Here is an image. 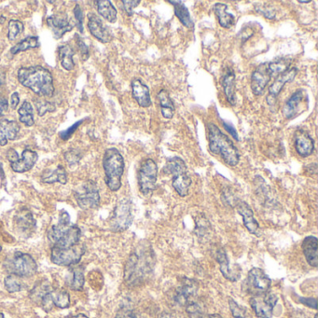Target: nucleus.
I'll use <instances>...</instances> for the list:
<instances>
[{
    "mask_svg": "<svg viewBox=\"0 0 318 318\" xmlns=\"http://www.w3.org/2000/svg\"><path fill=\"white\" fill-rule=\"evenodd\" d=\"M88 20L89 30L96 40L101 41L102 43H109L112 41L113 37L109 28L104 25V23L96 14L93 13L89 14Z\"/></svg>",
    "mask_w": 318,
    "mask_h": 318,
    "instance_id": "nucleus-18",
    "label": "nucleus"
},
{
    "mask_svg": "<svg viewBox=\"0 0 318 318\" xmlns=\"http://www.w3.org/2000/svg\"><path fill=\"white\" fill-rule=\"evenodd\" d=\"M19 113V119L22 123H24L26 126H33L35 123L34 113H33V108L32 105L28 101H25L23 105L21 106L20 109L18 110Z\"/></svg>",
    "mask_w": 318,
    "mask_h": 318,
    "instance_id": "nucleus-39",
    "label": "nucleus"
},
{
    "mask_svg": "<svg viewBox=\"0 0 318 318\" xmlns=\"http://www.w3.org/2000/svg\"><path fill=\"white\" fill-rule=\"evenodd\" d=\"M198 288L199 286L196 281L190 278H183L179 285L176 287L175 293V300L176 303L186 307L191 301L195 300L197 298Z\"/></svg>",
    "mask_w": 318,
    "mask_h": 318,
    "instance_id": "nucleus-13",
    "label": "nucleus"
},
{
    "mask_svg": "<svg viewBox=\"0 0 318 318\" xmlns=\"http://www.w3.org/2000/svg\"><path fill=\"white\" fill-rule=\"evenodd\" d=\"M160 318H176L173 315V314H171V313H168V312H163L161 315H160Z\"/></svg>",
    "mask_w": 318,
    "mask_h": 318,
    "instance_id": "nucleus-58",
    "label": "nucleus"
},
{
    "mask_svg": "<svg viewBox=\"0 0 318 318\" xmlns=\"http://www.w3.org/2000/svg\"><path fill=\"white\" fill-rule=\"evenodd\" d=\"M52 289L51 285L46 283V282H43V283H40V284H37L35 286L34 288L31 291L30 293V298L36 302L37 304H40L41 303V299L45 296V294L48 293L49 291Z\"/></svg>",
    "mask_w": 318,
    "mask_h": 318,
    "instance_id": "nucleus-41",
    "label": "nucleus"
},
{
    "mask_svg": "<svg viewBox=\"0 0 318 318\" xmlns=\"http://www.w3.org/2000/svg\"><path fill=\"white\" fill-rule=\"evenodd\" d=\"M81 235V229L70 224V217L65 210L60 213L58 222L48 231V239L54 244V247L58 248H69L79 244Z\"/></svg>",
    "mask_w": 318,
    "mask_h": 318,
    "instance_id": "nucleus-3",
    "label": "nucleus"
},
{
    "mask_svg": "<svg viewBox=\"0 0 318 318\" xmlns=\"http://www.w3.org/2000/svg\"><path fill=\"white\" fill-rule=\"evenodd\" d=\"M304 96L305 92L303 90H298L291 95L290 98L284 104L283 109L284 117L286 119H291L296 115L298 107L301 104V102L303 101Z\"/></svg>",
    "mask_w": 318,
    "mask_h": 318,
    "instance_id": "nucleus-30",
    "label": "nucleus"
},
{
    "mask_svg": "<svg viewBox=\"0 0 318 318\" xmlns=\"http://www.w3.org/2000/svg\"><path fill=\"white\" fill-rule=\"evenodd\" d=\"M74 15L75 19H76V26L79 29V31L81 33H83L84 31V28H83V19H84V15H83V12H82V9L79 4H77L74 8Z\"/></svg>",
    "mask_w": 318,
    "mask_h": 318,
    "instance_id": "nucleus-48",
    "label": "nucleus"
},
{
    "mask_svg": "<svg viewBox=\"0 0 318 318\" xmlns=\"http://www.w3.org/2000/svg\"><path fill=\"white\" fill-rule=\"evenodd\" d=\"M295 148L298 155L306 158L312 154L314 149V143L307 132L303 130H298L295 135Z\"/></svg>",
    "mask_w": 318,
    "mask_h": 318,
    "instance_id": "nucleus-23",
    "label": "nucleus"
},
{
    "mask_svg": "<svg viewBox=\"0 0 318 318\" xmlns=\"http://www.w3.org/2000/svg\"><path fill=\"white\" fill-rule=\"evenodd\" d=\"M256 11L258 14H262L264 17L272 20L275 17V11L271 5L268 4H264V5H256Z\"/></svg>",
    "mask_w": 318,
    "mask_h": 318,
    "instance_id": "nucleus-47",
    "label": "nucleus"
},
{
    "mask_svg": "<svg viewBox=\"0 0 318 318\" xmlns=\"http://www.w3.org/2000/svg\"><path fill=\"white\" fill-rule=\"evenodd\" d=\"M38 159H39V155L36 151L31 149H26L23 151L21 159L19 158L16 162L11 163L12 169L16 173L28 172L33 168Z\"/></svg>",
    "mask_w": 318,
    "mask_h": 318,
    "instance_id": "nucleus-25",
    "label": "nucleus"
},
{
    "mask_svg": "<svg viewBox=\"0 0 318 318\" xmlns=\"http://www.w3.org/2000/svg\"><path fill=\"white\" fill-rule=\"evenodd\" d=\"M314 318H317V314H315V316H314Z\"/></svg>",
    "mask_w": 318,
    "mask_h": 318,
    "instance_id": "nucleus-63",
    "label": "nucleus"
},
{
    "mask_svg": "<svg viewBox=\"0 0 318 318\" xmlns=\"http://www.w3.org/2000/svg\"><path fill=\"white\" fill-rule=\"evenodd\" d=\"M20 126L15 121L1 120L0 121V146H6L9 141L16 139Z\"/></svg>",
    "mask_w": 318,
    "mask_h": 318,
    "instance_id": "nucleus-27",
    "label": "nucleus"
},
{
    "mask_svg": "<svg viewBox=\"0 0 318 318\" xmlns=\"http://www.w3.org/2000/svg\"><path fill=\"white\" fill-rule=\"evenodd\" d=\"M8 109H9V103L7 99L0 97V117L7 111Z\"/></svg>",
    "mask_w": 318,
    "mask_h": 318,
    "instance_id": "nucleus-57",
    "label": "nucleus"
},
{
    "mask_svg": "<svg viewBox=\"0 0 318 318\" xmlns=\"http://www.w3.org/2000/svg\"><path fill=\"white\" fill-rule=\"evenodd\" d=\"M170 4H173L175 7V14L178 18V20L181 22L183 26L186 28H193V22L191 20L189 10L184 5L182 1H172L170 0Z\"/></svg>",
    "mask_w": 318,
    "mask_h": 318,
    "instance_id": "nucleus-35",
    "label": "nucleus"
},
{
    "mask_svg": "<svg viewBox=\"0 0 318 318\" xmlns=\"http://www.w3.org/2000/svg\"><path fill=\"white\" fill-rule=\"evenodd\" d=\"M48 27L53 31L55 40H59L66 33L73 29L67 14H55L47 19Z\"/></svg>",
    "mask_w": 318,
    "mask_h": 318,
    "instance_id": "nucleus-19",
    "label": "nucleus"
},
{
    "mask_svg": "<svg viewBox=\"0 0 318 318\" xmlns=\"http://www.w3.org/2000/svg\"><path fill=\"white\" fill-rule=\"evenodd\" d=\"M247 289L253 295L267 292L271 286V279L259 268H253L248 272Z\"/></svg>",
    "mask_w": 318,
    "mask_h": 318,
    "instance_id": "nucleus-14",
    "label": "nucleus"
},
{
    "mask_svg": "<svg viewBox=\"0 0 318 318\" xmlns=\"http://www.w3.org/2000/svg\"><path fill=\"white\" fill-rule=\"evenodd\" d=\"M40 46V39L36 36H30L26 38L25 40L21 41L19 43L14 45V47L11 49V54L12 55H18L22 52H26L31 49H35Z\"/></svg>",
    "mask_w": 318,
    "mask_h": 318,
    "instance_id": "nucleus-37",
    "label": "nucleus"
},
{
    "mask_svg": "<svg viewBox=\"0 0 318 318\" xmlns=\"http://www.w3.org/2000/svg\"><path fill=\"white\" fill-rule=\"evenodd\" d=\"M7 158L8 160L11 162V163H13L19 159V156H18V153L14 149H11L8 150Z\"/></svg>",
    "mask_w": 318,
    "mask_h": 318,
    "instance_id": "nucleus-55",
    "label": "nucleus"
},
{
    "mask_svg": "<svg viewBox=\"0 0 318 318\" xmlns=\"http://www.w3.org/2000/svg\"><path fill=\"white\" fill-rule=\"evenodd\" d=\"M185 308L191 318H201L203 315V304L197 298L187 305Z\"/></svg>",
    "mask_w": 318,
    "mask_h": 318,
    "instance_id": "nucleus-44",
    "label": "nucleus"
},
{
    "mask_svg": "<svg viewBox=\"0 0 318 318\" xmlns=\"http://www.w3.org/2000/svg\"><path fill=\"white\" fill-rule=\"evenodd\" d=\"M299 301L301 303L308 306V307H311L312 309H316L317 308V300L315 298H299Z\"/></svg>",
    "mask_w": 318,
    "mask_h": 318,
    "instance_id": "nucleus-54",
    "label": "nucleus"
},
{
    "mask_svg": "<svg viewBox=\"0 0 318 318\" xmlns=\"http://www.w3.org/2000/svg\"><path fill=\"white\" fill-rule=\"evenodd\" d=\"M290 65L291 60L288 58H278L274 61L268 63L271 78H277L279 75L283 74L287 69H289Z\"/></svg>",
    "mask_w": 318,
    "mask_h": 318,
    "instance_id": "nucleus-38",
    "label": "nucleus"
},
{
    "mask_svg": "<svg viewBox=\"0 0 318 318\" xmlns=\"http://www.w3.org/2000/svg\"><path fill=\"white\" fill-rule=\"evenodd\" d=\"M132 94L137 104L142 108H149L151 106V99L149 87L143 83L140 79H134L131 83Z\"/></svg>",
    "mask_w": 318,
    "mask_h": 318,
    "instance_id": "nucleus-24",
    "label": "nucleus"
},
{
    "mask_svg": "<svg viewBox=\"0 0 318 318\" xmlns=\"http://www.w3.org/2000/svg\"><path fill=\"white\" fill-rule=\"evenodd\" d=\"M277 300V297L273 293L267 291L253 295L250 299V304L257 317L271 318Z\"/></svg>",
    "mask_w": 318,
    "mask_h": 318,
    "instance_id": "nucleus-12",
    "label": "nucleus"
},
{
    "mask_svg": "<svg viewBox=\"0 0 318 318\" xmlns=\"http://www.w3.org/2000/svg\"><path fill=\"white\" fill-rule=\"evenodd\" d=\"M70 318H88L85 314H83V313H79V314H77V315H74V316H72V317Z\"/></svg>",
    "mask_w": 318,
    "mask_h": 318,
    "instance_id": "nucleus-60",
    "label": "nucleus"
},
{
    "mask_svg": "<svg viewBox=\"0 0 318 318\" xmlns=\"http://www.w3.org/2000/svg\"><path fill=\"white\" fill-rule=\"evenodd\" d=\"M158 167L152 159L145 160L138 172V185L144 195H149L155 190Z\"/></svg>",
    "mask_w": 318,
    "mask_h": 318,
    "instance_id": "nucleus-10",
    "label": "nucleus"
},
{
    "mask_svg": "<svg viewBox=\"0 0 318 318\" xmlns=\"http://www.w3.org/2000/svg\"><path fill=\"white\" fill-rule=\"evenodd\" d=\"M2 250V247H1V245H0V251Z\"/></svg>",
    "mask_w": 318,
    "mask_h": 318,
    "instance_id": "nucleus-64",
    "label": "nucleus"
},
{
    "mask_svg": "<svg viewBox=\"0 0 318 318\" xmlns=\"http://www.w3.org/2000/svg\"><path fill=\"white\" fill-rule=\"evenodd\" d=\"M229 306L233 318H252L246 308L238 304L234 299L229 298Z\"/></svg>",
    "mask_w": 318,
    "mask_h": 318,
    "instance_id": "nucleus-43",
    "label": "nucleus"
},
{
    "mask_svg": "<svg viewBox=\"0 0 318 318\" xmlns=\"http://www.w3.org/2000/svg\"><path fill=\"white\" fill-rule=\"evenodd\" d=\"M116 318H141V316L135 310L129 307H122L117 312Z\"/></svg>",
    "mask_w": 318,
    "mask_h": 318,
    "instance_id": "nucleus-49",
    "label": "nucleus"
},
{
    "mask_svg": "<svg viewBox=\"0 0 318 318\" xmlns=\"http://www.w3.org/2000/svg\"><path fill=\"white\" fill-rule=\"evenodd\" d=\"M65 158H66L67 162H68L70 165H72V164H76V163H78V162L81 160L82 156L80 155V153H79L78 150H76V149H70V150H68V151L66 152Z\"/></svg>",
    "mask_w": 318,
    "mask_h": 318,
    "instance_id": "nucleus-50",
    "label": "nucleus"
},
{
    "mask_svg": "<svg viewBox=\"0 0 318 318\" xmlns=\"http://www.w3.org/2000/svg\"><path fill=\"white\" fill-rule=\"evenodd\" d=\"M165 175H171L172 185L179 196L186 197L189 194L191 178L187 173V166L181 158H171L163 168Z\"/></svg>",
    "mask_w": 318,
    "mask_h": 318,
    "instance_id": "nucleus-6",
    "label": "nucleus"
},
{
    "mask_svg": "<svg viewBox=\"0 0 318 318\" xmlns=\"http://www.w3.org/2000/svg\"><path fill=\"white\" fill-rule=\"evenodd\" d=\"M221 84L223 87L224 94L230 106L236 105V94H235V73L231 68H228L224 71Z\"/></svg>",
    "mask_w": 318,
    "mask_h": 318,
    "instance_id": "nucleus-26",
    "label": "nucleus"
},
{
    "mask_svg": "<svg viewBox=\"0 0 318 318\" xmlns=\"http://www.w3.org/2000/svg\"><path fill=\"white\" fill-rule=\"evenodd\" d=\"M214 13L217 16L218 24L224 28H230L234 24V16L228 12V6L224 3H216L214 5Z\"/></svg>",
    "mask_w": 318,
    "mask_h": 318,
    "instance_id": "nucleus-31",
    "label": "nucleus"
},
{
    "mask_svg": "<svg viewBox=\"0 0 318 318\" xmlns=\"http://www.w3.org/2000/svg\"><path fill=\"white\" fill-rule=\"evenodd\" d=\"M19 102H20L19 94H18V93H14V94L12 95V96H11V106H12V109H16L17 106L19 105Z\"/></svg>",
    "mask_w": 318,
    "mask_h": 318,
    "instance_id": "nucleus-56",
    "label": "nucleus"
},
{
    "mask_svg": "<svg viewBox=\"0 0 318 318\" xmlns=\"http://www.w3.org/2000/svg\"><path fill=\"white\" fill-rule=\"evenodd\" d=\"M85 253V246L77 244L69 248L54 247L52 249L51 259L54 263L60 266H72L79 263Z\"/></svg>",
    "mask_w": 318,
    "mask_h": 318,
    "instance_id": "nucleus-11",
    "label": "nucleus"
},
{
    "mask_svg": "<svg viewBox=\"0 0 318 318\" xmlns=\"http://www.w3.org/2000/svg\"><path fill=\"white\" fill-rule=\"evenodd\" d=\"M5 287L10 293H15L24 290L27 285L22 280V277L15 274H10L5 278Z\"/></svg>",
    "mask_w": 318,
    "mask_h": 318,
    "instance_id": "nucleus-40",
    "label": "nucleus"
},
{
    "mask_svg": "<svg viewBox=\"0 0 318 318\" xmlns=\"http://www.w3.org/2000/svg\"><path fill=\"white\" fill-rule=\"evenodd\" d=\"M215 257L220 267V271L222 272L224 277L228 279L230 282H235L241 276V269L238 265L234 268H230V261L227 257V254L222 247H218L215 251Z\"/></svg>",
    "mask_w": 318,
    "mask_h": 318,
    "instance_id": "nucleus-21",
    "label": "nucleus"
},
{
    "mask_svg": "<svg viewBox=\"0 0 318 318\" xmlns=\"http://www.w3.org/2000/svg\"><path fill=\"white\" fill-rule=\"evenodd\" d=\"M75 39H76V42H77V46H78V49H79V52H80L81 56H82V61L88 60V58L90 57L88 46L85 44V42L83 41L82 37L80 35L76 34Z\"/></svg>",
    "mask_w": 318,
    "mask_h": 318,
    "instance_id": "nucleus-46",
    "label": "nucleus"
},
{
    "mask_svg": "<svg viewBox=\"0 0 318 318\" xmlns=\"http://www.w3.org/2000/svg\"><path fill=\"white\" fill-rule=\"evenodd\" d=\"M271 79L268 63L259 65L251 76V89L253 94L255 95H262Z\"/></svg>",
    "mask_w": 318,
    "mask_h": 318,
    "instance_id": "nucleus-17",
    "label": "nucleus"
},
{
    "mask_svg": "<svg viewBox=\"0 0 318 318\" xmlns=\"http://www.w3.org/2000/svg\"><path fill=\"white\" fill-rule=\"evenodd\" d=\"M133 222L132 203L129 199H122L117 203L110 220V226L113 231L122 232L127 230Z\"/></svg>",
    "mask_w": 318,
    "mask_h": 318,
    "instance_id": "nucleus-9",
    "label": "nucleus"
},
{
    "mask_svg": "<svg viewBox=\"0 0 318 318\" xmlns=\"http://www.w3.org/2000/svg\"><path fill=\"white\" fill-rule=\"evenodd\" d=\"M67 284L72 290H82L84 285V271L82 266L77 264L70 266L69 274L67 278Z\"/></svg>",
    "mask_w": 318,
    "mask_h": 318,
    "instance_id": "nucleus-29",
    "label": "nucleus"
},
{
    "mask_svg": "<svg viewBox=\"0 0 318 318\" xmlns=\"http://www.w3.org/2000/svg\"><path fill=\"white\" fill-rule=\"evenodd\" d=\"M83 121H79L78 122H76L74 123L70 128L68 129V130H66V131H63L60 133V137H61L63 140H68L69 139L72 135L74 134L75 132H76V130L79 128V126L81 125V123H82Z\"/></svg>",
    "mask_w": 318,
    "mask_h": 318,
    "instance_id": "nucleus-52",
    "label": "nucleus"
},
{
    "mask_svg": "<svg viewBox=\"0 0 318 318\" xmlns=\"http://www.w3.org/2000/svg\"><path fill=\"white\" fill-rule=\"evenodd\" d=\"M122 5H123V8H124L125 13L127 14L128 16H132L134 14V9L140 4V0H136V1L123 0V1H122Z\"/></svg>",
    "mask_w": 318,
    "mask_h": 318,
    "instance_id": "nucleus-51",
    "label": "nucleus"
},
{
    "mask_svg": "<svg viewBox=\"0 0 318 318\" xmlns=\"http://www.w3.org/2000/svg\"><path fill=\"white\" fill-rule=\"evenodd\" d=\"M298 2H299L300 4H303V3H304V4H308V3H310L311 1H302V0H299Z\"/></svg>",
    "mask_w": 318,
    "mask_h": 318,
    "instance_id": "nucleus-61",
    "label": "nucleus"
},
{
    "mask_svg": "<svg viewBox=\"0 0 318 318\" xmlns=\"http://www.w3.org/2000/svg\"><path fill=\"white\" fill-rule=\"evenodd\" d=\"M14 221L16 229L23 236H30L33 233L36 228V220L29 210L23 208L18 211L14 217Z\"/></svg>",
    "mask_w": 318,
    "mask_h": 318,
    "instance_id": "nucleus-20",
    "label": "nucleus"
},
{
    "mask_svg": "<svg viewBox=\"0 0 318 318\" xmlns=\"http://www.w3.org/2000/svg\"><path fill=\"white\" fill-rule=\"evenodd\" d=\"M0 318H5L2 313H0Z\"/></svg>",
    "mask_w": 318,
    "mask_h": 318,
    "instance_id": "nucleus-62",
    "label": "nucleus"
},
{
    "mask_svg": "<svg viewBox=\"0 0 318 318\" xmlns=\"http://www.w3.org/2000/svg\"><path fill=\"white\" fill-rule=\"evenodd\" d=\"M207 137L210 151L213 154L221 156L224 162L230 166H236L240 161V155L229 136L223 134L216 124L208 123Z\"/></svg>",
    "mask_w": 318,
    "mask_h": 318,
    "instance_id": "nucleus-4",
    "label": "nucleus"
},
{
    "mask_svg": "<svg viewBox=\"0 0 318 318\" xmlns=\"http://www.w3.org/2000/svg\"><path fill=\"white\" fill-rule=\"evenodd\" d=\"M18 81L23 86L30 89L40 96L52 97L55 94L52 73L41 66L20 68Z\"/></svg>",
    "mask_w": 318,
    "mask_h": 318,
    "instance_id": "nucleus-2",
    "label": "nucleus"
},
{
    "mask_svg": "<svg viewBox=\"0 0 318 318\" xmlns=\"http://www.w3.org/2000/svg\"><path fill=\"white\" fill-rule=\"evenodd\" d=\"M37 109H38V113L41 117H43L48 112H54L55 110V104L51 103L49 101H36L35 102Z\"/></svg>",
    "mask_w": 318,
    "mask_h": 318,
    "instance_id": "nucleus-45",
    "label": "nucleus"
},
{
    "mask_svg": "<svg viewBox=\"0 0 318 318\" xmlns=\"http://www.w3.org/2000/svg\"><path fill=\"white\" fill-rule=\"evenodd\" d=\"M158 100L160 103L162 115L165 119H172L175 114V105L174 102L171 99L169 94L166 90H161L158 93Z\"/></svg>",
    "mask_w": 318,
    "mask_h": 318,
    "instance_id": "nucleus-32",
    "label": "nucleus"
},
{
    "mask_svg": "<svg viewBox=\"0 0 318 318\" xmlns=\"http://www.w3.org/2000/svg\"><path fill=\"white\" fill-rule=\"evenodd\" d=\"M201 318H223L221 315L219 314H206V315H203Z\"/></svg>",
    "mask_w": 318,
    "mask_h": 318,
    "instance_id": "nucleus-59",
    "label": "nucleus"
},
{
    "mask_svg": "<svg viewBox=\"0 0 318 318\" xmlns=\"http://www.w3.org/2000/svg\"><path fill=\"white\" fill-rule=\"evenodd\" d=\"M58 53H59V59L61 62L62 67L68 71L72 70L75 68V63L73 60L74 50L69 45H62L61 47L59 48Z\"/></svg>",
    "mask_w": 318,
    "mask_h": 318,
    "instance_id": "nucleus-36",
    "label": "nucleus"
},
{
    "mask_svg": "<svg viewBox=\"0 0 318 318\" xmlns=\"http://www.w3.org/2000/svg\"><path fill=\"white\" fill-rule=\"evenodd\" d=\"M9 32H8V39L10 41H14L19 35L22 34L25 30L24 24L19 20H10L9 22Z\"/></svg>",
    "mask_w": 318,
    "mask_h": 318,
    "instance_id": "nucleus-42",
    "label": "nucleus"
},
{
    "mask_svg": "<svg viewBox=\"0 0 318 318\" xmlns=\"http://www.w3.org/2000/svg\"><path fill=\"white\" fill-rule=\"evenodd\" d=\"M70 304L69 294L64 289H51L41 299V305L43 310L50 311L53 307H58L61 309L68 308Z\"/></svg>",
    "mask_w": 318,
    "mask_h": 318,
    "instance_id": "nucleus-15",
    "label": "nucleus"
},
{
    "mask_svg": "<svg viewBox=\"0 0 318 318\" xmlns=\"http://www.w3.org/2000/svg\"><path fill=\"white\" fill-rule=\"evenodd\" d=\"M155 253L151 244L143 241L131 253L124 268V281L129 286H139L151 277L155 268Z\"/></svg>",
    "mask_w": 318,
    "mask_h": 318,
    "instance_id": "nucleus-1",
    "label": "nucleus"
},
{
    "mask_svg": "<svg viewBox=\"0 0 318 318\" xmlns=\"http://www.w3.org/2000/svg\"><path fill=\"white\" fill-rule=\"evenodd\" d=\"M298 74V69L296 68H291L287 69L283 74L279 75L275 78V81L272 82L269 87V95L267 96V103L269 106H274L276 104V99L282 89L288 82H293L295 77Z\"/></svg>",
    "mask_w": 318,
    "mask_h": 318,
    "instance_id": "nucleus-16",
    "label": "nucleus"
},
{
    "mask_svg": "<svg viewBox=\"0 0 318 318\" xmlns=\"http://www.w3.org/2000/svg\"><path fill=\"white\" fill-rule=\"evenodd\" d=\"M75 199L78 205L83 210L95 209L100 203V194L97 184L94 180L82 183L75 190Z\"/></svg>",
    "mask_w": 318,
    "mask_h": 318,
    "instance_id": "nucleus-8",
    "label": "nucleus"
},
{
    "mask_svg": "<svg viewBox=\"0 0 318 318\" xmlns=\"http://www.w3.org/2000/svg\"><path fill=\"white\" fill-rule=\"evenodd\" d=\"M236 208L238 213L243 217L244 227L252 234L259 235V225L254 217V213L250 206L245 202L238 201L236 203Z\"/></svg>",
    "mask_w": 318,
    "mask_h": 318,
    "instance_id": "nucleus-22",
    "label": "nucleus"
},
{
    "mask_svg": "<svg viewBox=\"0 0 318 318\" xmlns=\"http://www.w3.org/2000/svg\"><path fill=\"white\" fill-rule=\"evenodd\" d=\"M5 267L11 274H15L20 277L33 276L38 271V265L34 258L29 254L16 252L14 257L5 262Z\"/></svg>",
    "mask_w": 318,
    "mask_h": 318,
    "instance_id": "nucleus-7",
    "label": "nucleus"
},
{
    "mask_svg": "<svg viewBox=\"0 0 318 318\" xmlns=\"http://www.w3.org/2000/svg\"><path fill=\"white\" fill-rule=\"evenodd\" d=\"M222 123H223V127L225 128V130H226L227 132H229L230 136H232L235 140L238 141V140H239V137H238L236 129L234 128V126H233L231 123L224 122V121H222Z\"/></svg>",
    "mask_w": 318,
    "mask_h": 318,
    "instance_id": "nucleus-53",
    "label": "nucleus"
},
{
    "mask_svg": "<svg viewBox=\"0 0 318 318\" xmlns=\"http://www.w3.org/2000/svg\"><path fill=\"white\" fill-rule=\"evenodd\" d=\"M41 180L48 184L58 182L65 185L68 182V176L65 168L62 165H58L56 169L45 171L41 176Z\"/></svg>",
    "mask_w": 318,
    "mask_h": 318,
    "instance_id": "nucleus-33",
    "label": "nucleus"
},
{
    "mask_svg": "<svg viewBox=\"0 0 318 318\" xmlns=\"http://www.w3.org/2000/svg\"><path fill=\"white\" fill-rule=\"evenodd\" d=\"M318 241L314 236H308L302 242V251L309 265L316 268L318 266Z\"/></svg>",
    "mask_w": 318,
    "mask_h": 318,
    "instance_id": "nucleus-28",
    "label": "nucleus"
},
{
    "mask_svg": "<svg viewBox=\"0 0 318 318\" xmlns=\"http://www.w3.org/2000/svg\"><path fill=\"white\" fill-rule=\"evenodd\" d=\"M98 14L109 23H115L117 20V10L109 0L95 1Z\"/></svg>",
    "mask_w": 318,
    "mask_h": 318,
    "instance_id": "nucleus-34",
    "label": "nucleus"
},
{
    "mask_svg": "<svg viewBox=\"0 0 318 318\" xmlns=\"http://www.w3.org/2000/svg\"><path fill=\"white\" fill-rule=\"evenodd\" d=\"M103 167L105 171V181L109 190L112 191L120 190L124 172V160L121 152L114 148L107 149L104 154Z\"/></svg>",
    "mask_w": 318,
    "mask_h": 318,
    "instance_id": "nucleus-5",
    "label": "nucleus"
}]
</instances>
